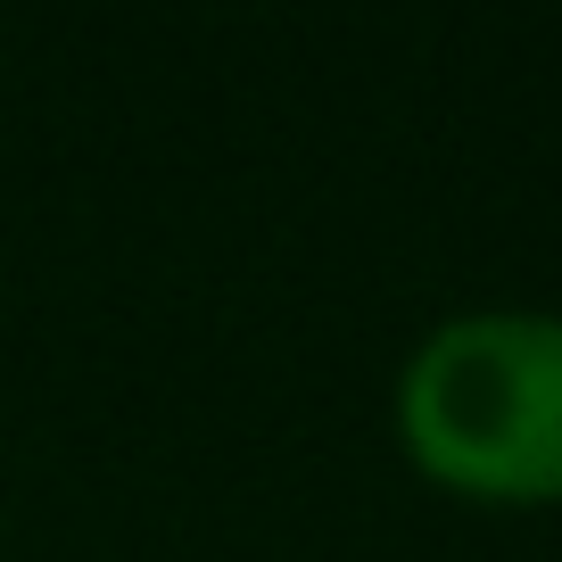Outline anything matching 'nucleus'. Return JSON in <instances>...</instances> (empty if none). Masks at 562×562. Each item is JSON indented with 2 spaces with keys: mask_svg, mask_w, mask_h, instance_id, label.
I'll return each instance as SVG.
<instances>
[{
  "mask_svg": "<svg viewBox=\"0 0 562 562\" xmlns=\"http://www.w3.org/2000/svg\"><path fill=\"white\" fill-rule=\"evenodd\" d=\"M397 439L439 488L480 505L562 496V315H447L397 372Z\"/></svg>",
  "mask_w": 562,
  "mask_h": 562,
  "instance_id": "obj_1",
  "label": "nucleus"
}]
</instances>
